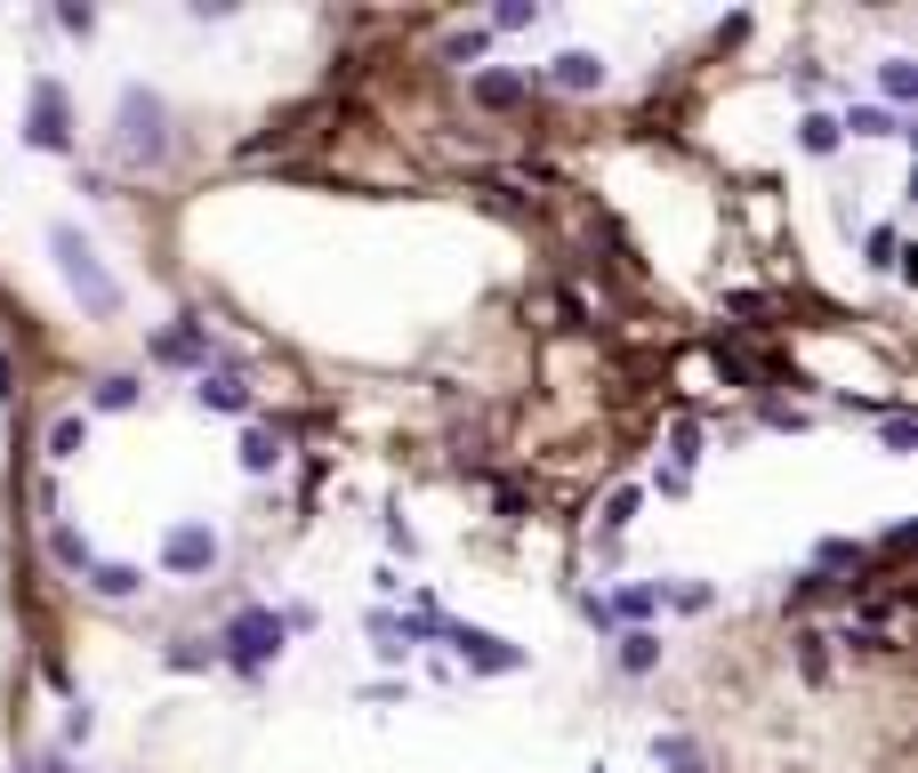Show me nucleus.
Returning a JSON list of instances; mask_svg holds the SVG:
<instances>
[{
  "mask_svg": "<svg viewBox=\"0 0 918 773\" xmlns=\"http://www.w3.org/2000/svg\"><path fill=\"white\" fill-rule=\"evenodd\" d=\"M161 97L154 89H129L121 97V161H161L169 153V129H161Z\"/></svg>",
  "mask_w": 918,
  "mask_h": 773,
  "instance_id": "f257e3e1",
  "label": "nucleus"
},
{
  "mask_svg": "<svg viewBox=\"0 0 918 773\" xmlns=\"http://www.w3.org/2000/svg\"><path fill=\"white\" fill-rule=\"evenodd\" d=\"M49 242H57V258H65V283H73V290L89 298V307H97V315H113V307H121V290H113V275H106V266H97V250L81 242V234H73V226H57V234H49Z\"/></svg>",
  "mask_w": 918,
  "mask_h": 773,
  "instance_id": "f03ea898",
  "label": "nucleus"
},
{
  "mask_svg": "<svg viewBox=\"0 0 918 773\" xmlns=\"http://www.w3.org/2000/svg\"><path fill=\"white\" fill-rule=\"evenodd\" d=\"M444 645L467 661V668H492V677H507V668H524V653L507 645V636H492V628H467V621H444Z\"/></svg>",
  "mask_w": 918,
  "mask_h": 773,
  "instance_id": "7ed1b4c3",
  "label": "nucleus"
},
{
  "mask_svg": "<svg viewBox=\"0 0 918 773\" xmlns=\"http://www.w3.org/2000/svg\"><path fill=\"white\" fill-rule=\"evenodd\" d=\"M275 653H283V621L275 613H243V621L226 628V661L234 668H266Z\"/></svg>",
  "mask_w": 918,
  "mask_h": 773,
  "instance_id": "20e7f679",
  "label": "nucleus"
},
{
  "mask_svg": "<svg viewBox=\"0 0 918 773\" xmlns=\"http://www.w3.org/2000/svg\"><path fill=\"white\" fill-rule=\"evenodd\" d=\"M161 564H169V573H210V564H218V532L210 524H178L161 541Z\"/></svg>",
  "mask_w": 918,
  "mask_h": 773,
  "instance_id": "39448f33",
  "label": "nucleus"
},
{
  "mask_svg": "<svg viewBox=\"0 0 918 773\" xmlns=\"http://www.w3.org/2000/svg\"><path fill=\"white\" fill-rule=\"evenodd\" d=\"M24 138L49 146V153H65V89H57V81L32 89V129H24Z\"/></svg>",
  "mask_w": 918,
  "mask_h": 773,
  "instance_id": "423d86ee",
  "label": "nucleus"
},
{
  "mask_svg": "<svg viewBox=\"0 0 918 773\" xmlns=\"http://www.w3.org/2000/svg\"><path fill=\"white\" fill-rule=\"evenodd\" d=\"M194 403H201V412H250V387L234 379V371H201L194 379Z\"/></svg>",
  "mask_w": 918,
  "mask_h": 773,
  "instance_id": "0eeeda50",
  "label": "nucleus"
},
{
  "mask_svg": "<svg viewBox=\"0 0 918 773\" xmlns=\"http://www.w3.org/2000/svg\"><path fill=\"white\" fill-rule=\"evenodd\" d=\"M549 81H556V89H572V97H581V89H604V57H589V49H564V57L549 65Z\"/></svg>",
  "mask_w": 918,
  "mask_h": 773,
  "instance_id": "6e6552de",
  "label": "nucleus"
},
{
  "mask_svg": "<svg viewBox=\"0 0 918 773\" xmlns=\"http://www.w3.org/2000/svg\"><path fill=\"white\" fill-rule=\"evenodd\" d=\"M846 129H855V138H902V121H895L887 106H855V113L838 121V138H846Z\"/></svg>",
  "mask_w": 918,
  "mask_h": 773,
  "instance_id": "1a4fd4ad",
  "label": "nucleus"
},
{
  "mask_svg": "<svg viewBox=\"0 0 918 773\" xmlns=\"http://www.w3.org/2000/svg\"><path fill=\"white\" fill-rule=\"evenodd\" d=\"M275 459H283V435H275V427H250V435H243V467H250V476H266Z\"/></svg>",
  "mask_w": 918,
  "mask_h": 773,
  "instance_id": "9d476101",
  "label": "nucleus"
},
{
  "mask_svg": "<svg viewBox=\"0 0 918 773\" xmlns=\"http://www.w3.org/2000/svg\"><path fill=\"white\" fill-rule=\"evenodd\" d=\"M653 757H661L669 773H701V750L685 742V733H661V742H653Z\"/></svg>",
  "mask_w": 918,
  "mask_h": 773,
  "instance_id": "9b49d317",
  "label": "nucleus"
},
{
  "mask_svg": "<svg viewBox=\"0 0 918 773\" xmlns=\"http://www.w3.org/2000/svg\"><path fill=\"white\" fill-rule=\"evenodd\" d=\"M89 588L97 596H138V573H129V564H89Z\"/></svg>",
  "mask_w": 918,
  "mask_h": 773,
  "instance_id": "f8f14e48",
  "label": "nucleus"
},
{
  "mask_svg": "<svg viewBox=\"0 0 918 773\" xmlns=\"http://www.w3.org/2000/svg\"><path fill=\"white\" fill-rule=\"evenodd\" d=\"M798 146H806V153H838V121H830V113H806V121H798Z\"/></svg>",
  "mask_w": 918,
  "mask_h": 773,
  "instance_id": "ddd939ff",
  "label": "nucleus"
},
{
  "mask_svg": "<svg viewBox=\"0 0 918 773\" xmlns=\"http://www.w3.org/2000/svg\"><path fill=\"white\" fill-rule=\"evenodd\" d=\"M154 355H161V363H194V355H210V347H201V330H161Z\"/></svg>",
  "mask_w": 918,
  "mask_h": 773,
  "instance_id": "4468645a",
  "label": "nucleus"
},
{
  "mask_svg": "<svg viewBox=\"0 0 918 773\" xmlns=\"http://www.w3.org/2000/svg\"><path fill=\"white\" fill-rule=\"evenodd\" d=\"M653 661H661V636L653 628H629L621 636V668H653Z\"/></svg>",
  "mask_w": 918,
  "mask_h": 773,
  "instance_id": "2eb2a0df",
  "label": "nucleus"
},
{
  "mask_svg": "<svg viewBox=\"0 0 918 773\" xmlns=\"http://www.w3.org/2000/svg\"><path fill=\"white\" fill-rule=\"evenodd\" d=\"M81 444H89L81 419H57V427H49V459H81Z\"/></svg>",
  "mask_w": 918,
  "mask_h": 773,
  "instance_id": "dca6fc26",
  "label": "nucleus"
},
{
  "mask_svg": "<svg viewBox=\"0 0 918 773\" xmlns=\"http://www.w3.org/2000/svg\"><path fill=\"white\" fill-rule=\"evenodd\" d=\"M475 97H484V106H516L524 81H516V73H484V81H475Z\"/></svg>",
  "mask_w": 918,
  "mask_h": 773,
  "instance_id": "f3484780",
  "label": "nucleus"
},
{
  "mask_svg": "<svg viewBox=\"0 0 918 773\" xmlns=\"http://www.w3.org/2000/svg\"><path fill=\"white\" fill-rule=\"evenodd\" d=\"M49 556H57V564H73V573H81V564H89V541H81V532H65V524H57V532H49Z\"/></svg>",
  "mask_w": 918,
  "mask_h": 773,
  "instance_id": "a211bd4d",
  "label": "nucleus"
},
{
  "mask_svg": "<svg viewBox=\"0 0 918 773\" xmlns=\"http://www.w3.org/2000/svg\"><path fill=\"white\" fill-rule=\"evenodd\" d=\"M822 645H830L822 628H806V636H798V661H806V677H822V668H830V653H822Z\"/></svg>",
  "mask_w": 918,
  "mask_h": 773,
  "instance_id": "6ab92c4d",
  "label": "nucleus"
},
{
  "mask_svg": "<svg viewBox=\"0 0 918 773\" xmlns=\"http://www.w3.org/2000/svg\"><path fill=\"white\" fill-rule=\"evenodd\" d=\"M636 524V492H612L604 499V532H629Z\"/></svg>",
  "mask_w": 918,
  "mask_h": 773,
  "instance_id": "aec40b11",
  "label": "nucleus"
},
{
  "mask_svg": "<svg viewBox=\"0 0 918 773\" xmlns=\"http://www.w3.org/2000/svg\"><path fill=\"white\" fill-rule=\"evenodd\" d=\"M97 403H106V412H129V403H138V379H97Z\"/></svg>",
  "mask_w": 918,
  "mask_h": 773,
  "instance_id": "412c9836",
  "label": "nucleus"
},
{
  "mask_svg": "<svg viewBox=\"0 0 918 773\" xmlns=\"http://www.w3.org/2000/svg\"><path fill=\"white\" fill-rule=\"evenodd\" d=\"M870 266H902V242H895V226H878V234H870Z\"/></svg>",
  "mask_w": 918,
  "mask_h": 773,
  "instance_id": "4be33fe9",
  "label": "nucleus"
},
{
  "mask_svg": "<svg viewBox=\"0 0 918 773\" xmlns=\"http://www.w3.org/2000/svg\"><path fill=\"white\" fill-rule=\"evenodd\" d=\"M910 89H918V73H910L902 57H887V97H910Z\"/></svg>",
  "mask_w": 918,
  "mask_h": 773,
  "instance_id": "5701e85b",
  "label": "nucleus"
},
{
  "mask_svg": "<svg viewBox=\"0 0 918 773\" xmlns=\"http://www.w3.org/2000/svg\"><path fill=\"white\" fill-rule=\"evenodd\" d=\"M524 24H540V9H524V0H507V9H500V32H524Z\"/></svg>",
  "mask_w": 918,
  "mask_h": 773,
  "instance_id": "b1692460",
  "label": "nucleus"
}]
</instances>
